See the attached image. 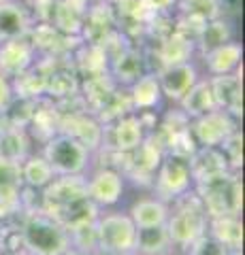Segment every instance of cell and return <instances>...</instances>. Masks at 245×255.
<instances>
[{
  "mask_svg": "<svg viewBox=\"0 0 245 255\" xmlns=\"http://www.w3.org/2000/svg\"><path fill=\"white\" fill-rule=\"evenodd\" d=\"M41 211L62 223L68 232L85 223H94L100 209L90 200L85 177H56L43 189Z\"/></svg>",
  "mask_w": 245,
  "mask_h": 255,
  "instance_id": "1",
  "label": "cell"
},
{
  "mask_svg": "<svg viewBox=\"0 0 245 255\" xmlns=\"http://www.w3.org/2000/svg\"><path fill=\"white\" fill-rule=\"evenodd\" d=\"M19 238L28 255H64L70 249L68 230L41 209L23 213Z\"/></svg>",
  "mask_w": 245,
  "mask_h": 255,
  "instance_id": "2",
  "label": "cell"
},
{
  "mask_svg": "<svg viewBox=\"0 0 245 255\" xmlns=\"http://www.w3.org/2000/svg\"><path fill=\"white\" fill-rule=\"evenodd\" d=\"M207 223L209 217L205 213V206L192 189L169 202V217L164 221V228H167L171 245L184 253L196 238L207 232Z\"/></svg>",
  "mask_w": 245,
  "mask_h": 255,
  "instance_id": "3",
  "label": "cell"
},
{
  "mask_svg": "<svg viewBox=\"0 0 245 255\" xmlns=\"http://www.w3.org/2000/svg\"><path fill=\"white\" fill-rule=\"evenodd\" d=\"M192 191L199 196L205 206L207 217H228V215H241L243 204V187L239 172H222L218 177L199 181L192 185Z\"/></svg>",
  "mask_w": 245,
  "mask_h": 255,
  "instance_id": "4",
  "label": "cell"
},
{
  "mask_svg": "<svg viewBox=\"0 0 245 255\" xmlns=\"http://www.w3.org/2000/svg\"><path fill=\"white\" fill-rule=\"evenodd\" d=\"M41 155L47 159L56 177H77V174H83L90 166L92 151L70 134L58 132L45 140Z\"/></svg>",
  "mask_w": 245,
  "mask_h": 255,
  "instance_id": "5",
  "label": "cell"
},
{
  "mask_svg": "<svg viewBox=\"0 0 245 255\" xmlns=\"http://www.w3.org/2000/svg\"><path fill=\"white\" fill-rule=\"evenodd\" d=\"M100 255H134L137 226L128 213H98L94 221Z\"/></svg>",
  "mask_w": 245,
  "mask_h": 255,
  "instance_id": "6",
  "label": "cell"
},
{
  "mask_svg": "<svg viewBox=\"0 0 245 255\" xmlns=\"http://www.w3.org/2000/svg\"><path fill=\"white\" fill-rule=\"evenodd\" d=\"M192 185H194V181H192V174H190L188 159H181L169 153L164 155L152 181L154 196L169 204L175 198L188 194L192 189Z\"/></svg>",
  "mask_w": 245,
  "mask_h": 255,
  "instance_id": "7",
  "label": "cell"
},
{
  "mask_svg": "<svg viewBox=\"0 0 245 255\" xmlns=\"http://www.w3.org/2000/svg\"><path fill=\"white\" fill-rule=\"evenodd\" d=\"M235 130H239L237 119L220 109L190 119V134L199 147H220Z\"/></svg>",
  "mask_w": 245,
  "mask_h": 255,
  "instance_id": "8",
  "label": "cell"
},
{
  "mask_svg": "<svg viewBox=\"0 0 245 255\" xmlns=\"http://www.w3.org/2000/svg\"><path fill=\"white\" fill-rule=\"evenodd\" d=\"M85 187H88L90 200L98 206V209H107V206H115L122 200L124 194V174L117 168H98L85 179Z\"/></svg>",
  "mask_w": 245,
  "mask_h": 255,
  "instance_id": "9",
  "label": "cell"
},
{
  "mask_svg": "<svg viewBox=\"0 0 245 255\" xmlns=\"http://www.w3.org/2000/svg\"><path fill=\"white\" fill-rule=\"evenodd\" d=\"M158 83L162 90V98H167L171 102H181V98L192 90L194 83L201 79L199 68L194 62H184L175 64V66H164L160 70H156Z\"/></svg>",
  "mask_w": 245,
  "mask_h": 255,
  "instance_id": "10",
  "label": "cell"
},
{
  "mask_svg": "<svg viewBox=\"0 0 245 255\" xmlns=\"http://www.w3.org/2000/svg\"><path fill=\"white\" fill-rule=\"evenodd\" d=\"M117 32L115 26V15L111 9V2L107 0H96V2L88 4L81 26V41L88 45H102L109 36Z\"/></svg>",
  "mask_w": 245,
  "mask_h": 255,
  "instance_id": "11",
  "label": "cell"
},
{
  "mask_svg": "<svg viewBox=\"0 0 245 255\" xmlns=\"http://www.w3.org/2000/svg\"><path fill=\"white\" fill-rule=\"evenodd\" d=\"M147 60L145 53L139 47H132L126 43L120 51H115L109 58V77L113 79V83L117 87H128L137 79L147 73Z\"/></svg>",
  "mask_w": 245,
  "mask_h": 255,
  "instance_id": "12",
  "label": "cell"
},
{
  "mask_svg": "<svg viewBox=\"0 0 245 255\" xmlns=\"http://www.w3.org/2000/svg\"><path fill=\"white\" fill-rule=\"evenodd\" d=\"M36 49L28 36L13 38V41H2L0 43V73L6 79H15L21 73H26L30 66L36 62Z\"/></svg>",
  "mask_w": 245,
  "mask_h": 255,
  "instance_id": "13",
  "label": "cell"
},
{
  "mask_svg": "<svg viewBox=\"0 0 245 255\" xmlns=\"http://www.w3.org/2000/svg\"><path fill=\"white\" fill-rule=\"evenodd\" d=\"M211 85V94L220 111L239 119L243 113V85H241V66L233 75H218L207 77Z\"/></svg>",
  "mask_w": 245,
  "mask_h": 255,
  "instance_id": "14",
  "label": "cell"
},
{
  "mask_svg": "<svg viewBox=\"0 0 245 255\" xmlns=\"http://www.w3.org/2000/svg\"><path fill=\"white\" fill-rule=\"evenodd\" d=\"M32 13L21 0H2L0 2V43L26 36L32 28Z\"/></svg>",
  "mask_w": 245,
  "mask_h": 255,
  "instance_id": "15",
  "label": "cell"
},
{
  "mask_svg": "<svg viewBox=\"0 0 245 255\" xmlns=\"http://www.w3.org/2000/svg\"><path fill=\"white\" fill-rule=\"evenodd\" d=\"M147 130L137 113H128L111 124V140L105 147H111L117 153H130L145 140Z\"/></svg>",
  "mask_w": 245,
  "mask_h": 255,
  "instance_id": "16",
  "label": "cell"
},
{
  "mask_svg": "<svg viewBox=\"0 0 245 255\" xmlns=\"http://www.w3.org/2000/svg\"><path fill=\"white\" fill-rule=\"evenodd\" d=\"M88 4L90 2H85V0H56L49 23L66 36H79L81 34V26H83Z\"/></svg>",
  "mask_w": 245,
  "mask_h": 255,
  "instance_id": "17",
  "label": "cell"
},
{
  "mask_svg": "<svg viewBox=\"0 0 245 255\" xmlns=\"http://www.w3.org/2000/svg\"><path fill=\"white\" fill-rule=\"evenodd\" d=\"M201 58H203V64H205V70H207L211 77L233 75L241 66L243 47H241V43H237L235 38H233V41H228L224 45L216 47V49L203 53Z\"/></svg>",
  "mask_w": 245,
  "mask_h": 255,
  "instance_id": "18",
  "label": "cell"
},
{
  "mask_svg": "<svg viewBox=\"0 0 245 255\" xmlns=\"http://www.w3.org/2000/svg\"><path fill=\"white\" fill-rule=\"evenodd\" d=\"M188 166H190V174H192L194 183L218 177V174L231 170L220 147H199L196 153L188 159Z\"/></svg>",
  "mask_w": 245,
  "mask_h": 255,
  "instance_id": "19",
  "label": "cell"
},
{
  "mask_svg": "<svg viewBox=\"0 0 245 255\" xmlns=\"http://www.w3.org/2000/svg\"><path fill=\"white\" fill-rule=\"evenodd\" d=\"M128 96H130L134 113H141V111H154L156 107H160L162 90H160V83H158V75L154 73V70L143 73L132 85H128Z\"/></svg>",
  "mask_w": 245,
  "mask_h": 255,
  "instance_id": "20",
  "label": "cell"
},
{
  "mask_svg": "<svg viewBox=\"0 0 245 255\" xmlns=\"http://www.w3.org/2000/svg\"><path fill=\"white\" fill-rule=\"evenodd\" d=\"M196 53V45L192 38L184 36L181 32H173L171 36L158 41V49L156 55L160 60V66L158 70L164 66H175V64H184V62H192V55Z\"/></svg>",
  "mask_w": 245,
  "mask_h": 255,
  "instance_id": "21",
  "label": "cell"
},
{
  "mask_svg": "<svg viewBox=\"0 0 245 255\" xmlns=\"http://www.w3.org/2000/svg\"><path fill=\"white\" fill-rule=\"evenodd\" d=\"M207 232L224 247L228 253H241L243 247V223L239 215H228V217H213L207 223Z\"/></svg>",
  "mask_w": 245,
  "mask_h": 255,
  "instance_id": "22",
  "label": "cell"
},
{
  "mask_svg": "<svg viewBox=\"0 0 245 255\" xmlns=\"http://www.w3.org/2000/svg\"><path fill=\"white\" fill-rule=\"evenodd\" d=\"M128 217L132 219L134 226H137V230L164 226V221L169 217V204L162 202L160 198H156V196L139 198L128 209Z\"/></svg>",
  "mask_w": 245,
  "mask_h": 255,
  "instance_id": "23",
  "label": "cell"
},
{
  "mask_svg": "<svg viewBox=\"0 0 245 255\" xmlns=\"http://www.w3.org/2000/svg\"><path fill=\"white\" fill-rule=\"evenodd\" d=\"M179 109L188 119H196L205 113H211L216 111V100H213V94H211V85H209V79L207 77H201L199 81L194 83V87L190 90L184 98L179 102Z\"/></svg>",
  "mask_w": 245,
  "mask_h": 255,
  "instance_id": "24",
  "label": "cell"
},
{
  "mask_svg": "<svg viewBox=\"0 0 245 255\" xmlns=\"http://www.w3.org/2000/svg\"><path fill=\"white\" fill-rule=\"evenodd\" d=\"M30 155V138L26 128L9 126L0 132V157L13 164H21Z\"/></svg>",
  "mask_w": 245,
  "mask_h": 255,
  "instance_id": "25",
  "label": "cell"
},
{
  "mask_svg": "<svg viewBox=\"0 0 245 255\" xmlns=\"http://www.w3.org/2000/svg\"><path fill=\"white\" fill-rule=\"evenodd\" d=\"M19 177H21V185L36 191V189H45L56 179V174H53L51 166L47 164V159L38 153V155H28L19 164Z\"/></svg>",
  "mask_w": 245,
  "mask_h": 255,
  "instance_id": "26",
  "label": "cell"
},
{
  "mask_svg": "<svg viewBox=\"0 0 245 255\" xmlns=\"http://www.w3.org/2000/svg\"><path fill=\"white\" fill-rule=\"evenodd\" d=\"M228 41H233V23L222 15V17L205 23L199 32V36H196L194 45H196V51L203 55V53L216 49V47L224 45Z\"/></svg>",
  "mask_w": 245,
  "mask_h": 255,
  "instance_id": "27",
  "label": "cell"
},
{
  "mask_svg": "<svg viewBox=\"0 0 245 255\" xmlns=\"http://www.w3.org/2000/svg\"><path fill=\"white\" fill-rule=\"evenodd\" d=\"M173 249L169 241L167 228H141L137 230V243H134V255H164Z\"/></svg>",
  "mask_w": 245,
  "mask_h": 255,
  "instance_id": "28",
  "label": "cell"
},
{
  "mask_svg": "<svg viewBox=\"0 0 245 255\" xmlns=\"http://www.w3.org/2000/svg\"><path fill=\"white\" fill-rule=\"evenodd\" d=\"M220 151L224 153L228 168L233 172H239V168L243 166V136L241 130H235L231 136H228L222 145H220Z\"/></svg>",
  "mask_w": 245,
  "mask_h": 255,
  "instance_id": "29",
  "label": "cell"
},
{
  "mask_svg": "<svg viewBox=\"0 0 245 255\" xmlns=\"http://www.w3.org/2000/svg\"><path fill=\"white\" fill-rule=\"evenodd\" d=\"M186 255H233V253H228L209 232H205L201 238H196V241L188 247Z\"/></svg>",
  "mask_w": 245,
  "mask_h": 255,
  "instance_id": "30",
  "label": "cell"
},
{
  "mask_svg": "<svg viewBox=\"0 0 245 255\" xmlns=\"http://www.w3.org/2000/svg\"><path fill=\"white\" fill-rule=\"evenodd\" d=\"M13 100H15V96H13L11 79H6L2 73H0V113H6V109L11 107Z\"/></svg>",
  "mask_w": 245,
  "mask_h": 255,
  "instance_id": "31",
  "label": "cell"
},
{
  "mask_svg": "<svg viewBox=\"0 0 245 255\" xmlns=\"http://www.w3.org/2000/svg\"><path fill=\"white\" fill-rule=\"evenodd\" d=\"M141 2L154 13H169L175 6L177 0H141Z\"/></svg>",
  "mask_w": 245,
  "mask_h": 255,
  "instance_id": "32",
  "label": "cell"
},
{
  "mask_svg": "<svg viewBox=\"0 0 245 255\" xmlns=\"http://www.w3.org/2000/svg\"><path fill=\"white\" fill-rule=\"evenodd\" d=\"M4 253V236H2V232H0V255Z\"/></svg>",
  "mask_w": 245,
  "mask_h": 255,
  "instance_id": "33",
  "label": "cell"
},
{
  "mask_svg": "<svg viewBox=\"0 0 245 255\" xmlns=\"http://www.w3.org/2000/svg\"><path fill=\"white\" fill-rule=\"evenodd\" d=\"M2 255H28L26 251H11V253H2Z\"/></svg>",
  "mask_w": 245,
  "mask_h": 255,
  "instance_id": "34",
  "label": "cell"
},
{
  "mask_svg": "<svg viewBox=\"0 0 245 255\" xmlns=\"http://www.w3.org/2000/svg\"><path fill=\"white\" fill-rule=\"evenodd\" d=\"M164 255H186V253H184V251H181V253H171V251H169V253H164Z\"/></svg>",
  "mask_w": 245,
  "mask_h": 255,
  "instance_id": "35",
  "label": "cell"
},
{
  "mask_svg": "<svg viewBox=\"0 0 245 255\" xmlns=\"http://www.w3.org/2000/svg\"><path fill=\"white\" fill-rule=\"evenodd\" d=\"M85 2H96V0H85Z\"/></svg>",
  "mask_w": 245,
  "mask_h": 255,
  "instance_id": "36",
  "label": "cell"
},
{
  "mask_svg": "<svg viewBox=\"0 0 245 255\" xmlns=\"http://www.w3.org/2000/svg\"><path fill=\"white\" fill-rule=\"evenodd\" d=\"M107 2H113V0H107Z\"/></svg>",
  "mask_w": 245,
  "mask_h": 255,
  "instance_id": "37",
  "label": "cell"
},
{
  "mask_svg": "<svg viewBox=\"0 0 245 255\" xmlns=\"http://www.w3.org/2000/svg\"><path fill=\"white\" fill-rule=\"evenodd\" d=\"M237 255H241V253H237Z\"/></svg>",
  "mask_w": 245,
  "mask_h": 255,
  "instance_id": "38",
  "label": "cell"
},
{
  "mask_svg": "<svg viewBox=\"0 0 245 255\" xmlns=\"http://www.w3.org/2000/svg\"><path fill=\"white\" fill-rule=\"evenodd\" d=\"M0 2H2V0H0Z\"/></svg>",
  "mask_w": 245,
  "mask_h": 255,
  "instance_id": "39",
  "label": "cell"
}]
</instances>
